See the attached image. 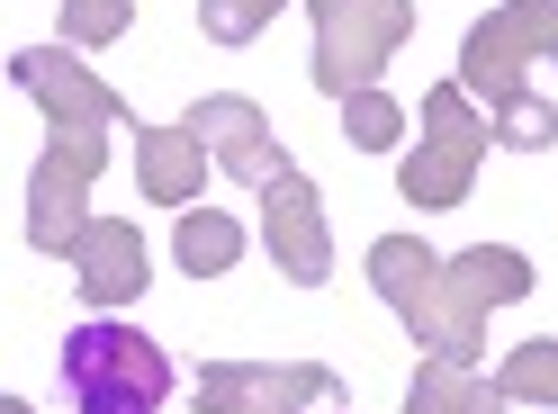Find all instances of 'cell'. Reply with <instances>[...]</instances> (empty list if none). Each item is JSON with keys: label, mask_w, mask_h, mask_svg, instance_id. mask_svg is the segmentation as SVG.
I'll use <instances>...</instances> for the list:
<instances>
[{"label": "cell", "mask_w": 558, "mask_h": 414, "mask_svg": "<svg viewBox=\"0 0 558 414\" xmlns=\"http://www.w3.org/2000/svg\"><path fill=\"white\" fill-rule=\"evenodd\" d=\"M54 369H63L73 414H162L171 405V352L145 342L135 325H109V316H90L73 342H63Z\"/></svg>", "instance_id": "cell-1"}]
</instances>
